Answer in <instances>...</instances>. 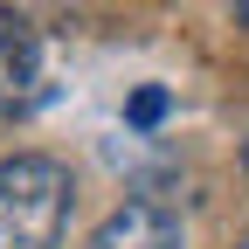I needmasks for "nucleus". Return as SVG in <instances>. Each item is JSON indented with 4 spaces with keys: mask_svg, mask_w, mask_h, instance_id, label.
I'll list each match as a JSON object with an SVG mask.
<instances>
[{
    "mask_svg": "<svg viewBox=\"0 0 249 249\" xmlns=\"http://www.w3.org/2000/svg\"><path fill=\"white\" fill-rule=\"evenodd\" d=\"M70 166L49 152L0 160V249H55L70 229Z\"/></svg>",
    "mask_w": 249,
    "mask_h": 249,
    "instance_id": "obj_1",
    "label": "nucleus"
},
{
    "mask_svg": "<svg viewBox=\"0 0 249 249\" xmlns=\"http://www.w3.org/2000/svg\"><path fill=\"white\" fill-rule=\"evenodd\" d=\"M35 83H42V42L14 7H0V124L35 104Z\"/></svg>",
    "mask_w": 249,
    "mask_h": 249,
    "instance_id": "obj_2",
    "label": "nucleus"
},
{
    "mask_svg": "<svg viewBox=\"0 0 249 249\" xmlns=\"http://www.w3.org/2000/svg\"><path fill=\"white\" fill-rule=\"evenodd\" d=\"M90 249H180V214L160 201H124L118 214H104Z\"/></svg>",
    "mask_w": 249,
    "mask_h": 249,
    "instance_id": "obj_3",
    "label": "nucleus"
},
{
    "mask_svg": "<svg viewBox=\"0 0 249 249\" xmlns=\"http://www.w3.org/2000/svg\"><path fill=\"white\" fill-rule=\"evenodd\" d=\"M166 111H173V90L145 83V90H132V104H124V124H132V132H152V124H166Z\"/></svg>",
    "mask_w": 249,
    "mask_h": 249,
    "instance_id": "obj_4",
    "label": "nucleus"
},
{
    "mask_svg": "<svg viewBox=\"0 0 249 249\" xmlns=\"http://www.w3.org/2000/svg\"><path fill=\"white\" fill-rule=\"evenodd\" d=\"M235 14H242V28H249V0H235Z\"/></svg>",
    "mask_w": 249,
    "mask_h": 249,
    "instance_id": "obj_5",
    "label": "nucleus"
},
{
    "mask_svg": "<svg viewBox=\"0 0 249 249\" xmlns=\"http://www.w3.org/2000/svg\"><path fill=\"white\" fill-rule=\"evenodd\" d=\"M242 173H249V139H242Z\"/></svg>",
    "mask_w": 249,
    "mask_h": 249,
    "instance_id": "obj_6",
    "label": "nucleus"
},
{
    "mask_svg": "<svg viewBox=\"0 0 249 249\" xmlns=\"http://www.w3.org/2000/svg\"><path fill=\"white\" fill-rule=\"evenodd\" d=\"M235 249H249V242H235Z\"/></svg>",
    "mask_w": 249,
    "mask_h": 249,
    "instance_id": "obj_7",
    "label": "nucleus"
}]
</instances>
